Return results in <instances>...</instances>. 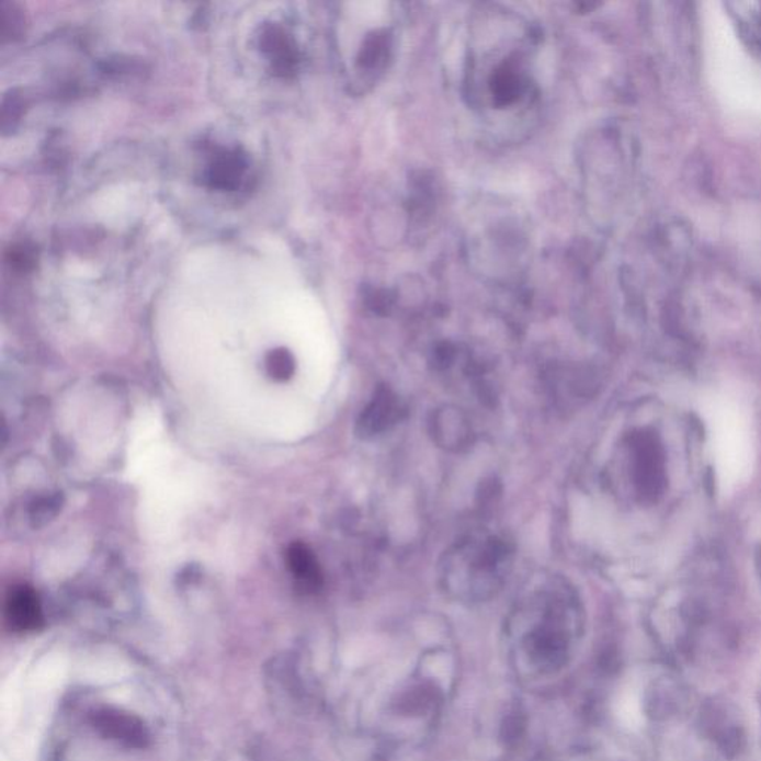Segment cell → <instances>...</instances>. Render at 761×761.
<instances>
[{
	"label": "cell",
	"mask_w": 761,
	"mask_h": 761,
	"mask_svg": "<svg viewBox=\"0 0 761 761\" xmlns=\"http://www.w3.org/2000/svg\"><path fill=\"white\" fill-rule=\"evenodd\" d=\"M365 304L371 311L376 313V315H388L395 303V298L387 288L380 287H366L365 288Z\"/></svg>",
	"instance_id": "cell-13"
},
{
	"label": "cell",
	"mask_w": 761,
	"mask_h": 761,
	"mask_svg": "<svg viewBox=\"0 0 761 761\" xmlns=\"http://www.w3.org/2000/svg\"><path fill=\"white\" fill-rule=\"evenodd\" d=\"M262 48L270 54L282 72H288L296 65V47L291 36L277 24H271L261 37Z\"/></svg>",
	"instance_id": "cell-9"
},
{
	"label": "cell",
	"mask_w": 761,
	"mask_h": 761,
	"mask_svg": "<svg viewBox=\"0 0 761 761\" xmlns=\"http://www.w3.org/2000/svg\"><path fill=\"white\" fill-rule=\"evenodd\" d=\"M401 408L390 388L379 387L357 421V433L372 438L387 432L399 421Z\"/></svg>",
	"instance_id": "cell-3"
},
{
	"label": "cell",
	"mask_w": 761,
	"mask_h": 761,
	"mask_svg": "<svg viewBox=\"0 0 761 761\" xmlns=\"http://www.w3.org/2000/svg\"><path fill=\"white\" fill-rule=\"evenodd\" d=\"M5 621L15 633H32L39 629L44 616L39 597L29 587H15L8 592Z\"/></svg>",
	"instance_id": "cell-2"
},
{
	"label": "cell",
	"mask_w": 761,
	"mask_h": 761,
	"mask_svg": "<svg viewBox=\"0 0 761 761\" xmlns=\"http://www.w3.org/2000/svg\"><path fill=\"white\" fill-rule=\"evenodd\" d=\"M245 158L238 152H228L216 158L208 173V181L219 190H234L245 173Z\"/></svg>",
	"instance_id": "cell-10"
},
{
	"label": "cell",
	"mask_w": 761,
	"mask_h": 761,
	"mask_svg": "<svg viewBox=\"0 0 761 761\" xmlns=\"http://www.w3.org/2000/svg\"><path fill=\"white\" fill-rule=\"evenodd\" d=\"M393 49V36L386 29L371 32L363 41L361 52L357 54L359 69L365 72H374V70L386 67L390 60Z\"/></svg>",
	"instance_id": "cell-7"
},
{
	"label": "cell",
	"mask_w": 761,
	"mask_h": 761,
	"mask_svg": "<svg viewBox=\"0 0 761 761\" xmlns=\"http://www.w3.org/2000/svg\"><path fill=\"white\" fill-rule=\"evenodd\" d=\"M489 90L496 107L503 109L518 103L525 93L526 78L516 58H508L497 67L489 79Z\"/></svg>",
	"instance_id": "cell-5"
},
{
	"label": "cell",
	"mask_w": 761,
	"mask_h": 761,
	"mask_svg": "<svg viewBox=\"0 0 761 761\" xmlns=\"http://www.w3.org/2000/svg\"><path fill=\"white\" fill-rule=\"evenodd\" d=\"M98 725L104 734L112 736V738L121 739L129 746H144L146 739L144 726L129 715L106 711V713L99 715Z\"/></svg>",
	"instance_id": "cell-8"
},
{
	"label": "cell",
	"mask_w": 761,
	"mask_h": 761,
	"mask_svg": "<svg viewBox=\"0 0 761 761\" xmlns=\"http://www.w3.org/2000/svg\"><path fill=\"white\" fill-rule=\"evenodd\" d=\"M287 564L299 587L315 592L321 587V571L315 554L303 543H295L287 549Z\"/></svg>",
	"instance_id": "cell-6"
},
{
	"label": "cell",
	"mask_w": 761,
	"mask_h": 761,
	"mask_svg": "<svg viewBox=\"0 0 761 761\" xmlns=\"http://www.w3.org/2000/svg\"><path fill=\"white\" fill-rule=\"evenodd\" d=\"M757 8L759 10L739 14V23H741L743 35L750 45L761 52V5H757Z\"/></svg>",
	"instance_id": "cell-14"
},
{
	"label": "cell",
	"mask_w": 761,
	"mask_h": 761,
	"mask_svg": "<svg viewBox=\"0 0 761 761\" xmlns=\"http://www.w3.org/2000/svg\"><path fill=\"white\" fill-rule=\"evenodd\" d=\"M21 24H23V20H21V16L19 15V12L14 11V8H12V11H7L5 5H2V35L3 37H11L19 35Z\"/></svg>",
	"instance_id": "cell-15"
},
{
	"label": "cell",
	"mask_w": 761,
	"mask_h": 761,
	"mask_svg": "<svg viewBox=\"0 0 761 761\" xmlns=\"http://www.w3.org/2000/svg\"><path fill=\"white\" fill-rule=\"evenodd\" d=\"M635 476L644 495H658L663 485L662 455L655 439L641 434L635 439Z\"/></svg>",
	"instance_id": "cell-4"
},
{
	"label": "cell",
	"mask_w": 761,
	"mask_h": 761,
	"mask_svg": "<svg viewBox=\"0 0 761 761\" xmlns=\"http://www.w3.org/2000/svg\"><path fill=\"white\" fill-rule=\"evenodd\" d=\"M266 374L275 380H287L294 376L296 362L294 354L286 349H275L265 359Z\"/></svg>",
	"instance_id": "cell-11"
},
{
	"label": "cell",
	"mask_w": 761,
	"mask_h": 761,
	"mask_svg": "<svg viewBox=\"0 0 761 761\" xmlns=\"http://www.w3.org/2000/svg\"><path fill=\"white\" fill-rule=\"evenodd\" d=\"M60 509L61 496L56 495L37 500L36 503L32 506L31 510V520L33 526L48 524V522L54 520L56 514L60 512Z\"/></svg>",
	"instance_id": "cell-12"
},
{
	"label": "cell",
	"mask_w": 761,
	"mask_h": 761,
	"mask_svg": "<svg viewBox=\"0 0 761 761\" xmlns=\"http://www.w3.org/2000/svg\"><path fill=\"white\" fill-rule=\"evenodd\" d=\"M561 613L556 605H550L541 625L526 637V654L535 667L545 671L561 668L567 660L570 638Z\"/></svg>",
	"instance_id": "cell-1"
}]
</instances>
